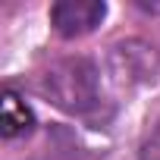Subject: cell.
I'll use <instances>...</instances> for the list:
<instances>
[{
  "label": "cell",
  "mask_w": 160,
  "mask_h": 160,
  "mask_svg": "<svg viewBox=\"0 0 160 160\" xmlns=\"http://www.w3.org/2000/svg\"><path fill=\"white\" fill-rule=\"evenodd\" d=\"M157 66H160L157 47L141 41V38L119 41L110 50V72L116 78V85H126V88L144 85V82H151L157 75Z\"/></svg>",
  "instance_id": "2"
},
{
  "label": "cell",
  "mask_w": 160,
  "mask_h": 160,
  "mask_svg": "<svg viewBox=\"0 0 160 160\" xmlns=\"http://www.w3.org/2000/svg\"><path fill=\"white\" fill-rule=\"evenodd\" d=\"M41 94L66 113H88L98 104L94 63L85 57H63L50 63L41 75Z\"/></svg>",
  "instance_id": "1"
},
{
  "label": "cell",
  "mask_w": 160,
  "mask_h": 160,
  "mask_svg": "<svg viewBox=\"0 0 160 160\" xmlns=\"http://www.w3.org/2000/svg\"><path fill=\"white\" fill-rule=\"evenodd\" d=\"M32 129H35V113L28 110V104L13 88H3V98H0V132H3V138H22Z\"/></svg>",
  "instance_id": "4"
},
{
  "label": "cell",
  "mask_w": 160,
  "mask_h": 160,
  "mask_svg": "<svg viewBox=\"0 0 160 160\" xmlns=\"http://www.w3.org/2000/svg\"><path fill=\"white\" fill-rule=\"evenodd\" d=\"M138 160H160V119H157L154 129L144 135L141 151H138Z\"/></svg>",
  "instance_id": "5"
},
{
  "label": "cell",
  "mask_w": 160,
  "mask_h": 160,
  "mask_svg": "<svg viewBox=\"0 0 160 160\" xmlns=\"http://www.w3.org/2000/svg\"><path fill=\"white\" fill-rule=\"evenodd\" d=\"M107 16V7L101 0H60L50 7V22L57 35L63 38H82L94 32Z\"/></svg>",
  "instance_id": "3"
}]
</instances>
